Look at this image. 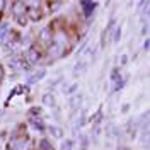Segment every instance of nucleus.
<instances>
[{
	"mask_svg": "<svg viewBox=\"0 0 150 150\" xmlns=\"http://www.w3.org/2000/svg\"><path fill=\"white\" fill-rule=\"evenodd\" d=\"M16 21H17V24H19V26H26V24L29 22V17H28V14H26V16H22V17L16 19Z\"/></svg>",
	"mask_w": 150,
	"mask_h": 150,
	"instance_id": "obj_15",
	"label": "nucleus"
},
{
	"mask_svg": "<svg viewBox=\"0 0 150 150\" xmlns=\"http://www.w3.org/2000/svg\"><path fill=\"white\" fill-rule=\"evenodd\" d=\"M36 45L41 48V50H48V48L53 45V41H51V29H50V28H45L41 33H39Z\"/></svg>",
	"mask_w": 150,
	"mask_h": 150,
	"instance_id": "obj_2",
	"label": "nucleus"
},
{
	"mask_svg": "<svg viewBox=\"0 0 150 150\" xmlns=\"http://www.w3.org/2000/svg\"><path fill=\"white\" fill-rule=\"evenodd\" d=\"M126 131H128L130 138H135V137H137V131H138V121H135V120H130L128 126H126Z\"/></svg>",
	"mask_w": 150,
	"mask_h": 150,
	"instance_id": "obj_7",
	"label": "nucleus"
},
{
	"mask_svg": "<svg viewBox=\"0 0 150 150\" xmlns=\"http://www.w3.org/2000/svg\"><path fill=\"white\" fill-rule=\"evenodd\" d=\"M45 74H46L45 70H39V72H36V74H33V75H31V77L28 79V84H29V85L38 84L39 80H43V77H45Z\"/></svg>",
	"mask_w": 150,
	"mask_h": 150,
	"instance_id": "obj_8",
	"label": "nucleus"
},
{
	"mask_svg": "<svg viewBox=\"0 0 150 150\" xmlns=\"http://www.w3.org/2000/svg\"><path fill=\"white\" fill-rule=\"evenodd\" d=\"M62 150H74V140H65L62 143Z\"/></svg>",
	"mask_w": 150,
	"mask_h": 150,
	"instance_id": "obj_14",
	"label": "nucleus"
},
{
	"mask_svg": "<svg viewBox=\"0 0 150 150\" xmlns=\"http://www.w3.org/2000/svg\"><path fill=\"white\" fill-rule=\"evenodd\" d=\"M38 147H39L38 150H55V147H53V145H51V143H50L48 140H41Z\"/></svg>",
	"mask_w": 150,
	"mask_h": 150,
	"instance_id": "obj_11",
	"label": "nucleus"
},
{
	"mask_svg": "<svg viewBox=\"0 0 150 150\" xmlns=\"http://www.w3.org/2000/svg\"><path fill=\"white\" fill-rule=\"evenodd\" d=\"M77 87H79V85H77V84H74L72 87H70V89H68V94H70V96H74V92L77 91Z\"/></svg>",
	"mask_w": 150,
	"mask_h": 150,
	"instance_id": "obj_17",
	"label": "nucleus"
},
{
	"mask_svg": "<svg viewBox=\"0 0 150 150\" xmlns=\"http://www.w3.org/2000/svg\"><path fill=\"white\" fill-rule=\"evenodd\" d=\"M120 150H126V149H123V147H121V149H120Z\"/></svg>",
	"mask_w": 150,
	"mask_h": 150,
	"instance_id": "obj_24",
	"label": "nucleus"
},
{
	"mask_svg": "<svg viewBox=\"0 0 150 150\" xmlns=\"http://www.w3.org/2000/svg\"><path fill=\"white\" fill-rule=\"evenodd\" d=\"M10 5H12V16H14V19H19V17H22V16L28 14L26 2H12Z\"/></svg>",
	"mask_w": 150,
	"mask_h": 150,
	"instance_id": "obj_3",
	"label": "nucleus"
},
{
	"mask_svg": "<svg viewBox=\"0 0 150 150\" xmlns=\"http://www.w3.org/2000/svg\"><path fill=\"white\" fill-rule=\"evenodd\" d=\"M65 51H67V48L58 46V45H51V46L46 50V53H45V55H48L51 60H55V58H60V56L63 55Z\"/></svg>",
	"mask_w": 150,
	"mask_h": 150,
	"instance_id": "obj_4",
	"label": "nucleus"
},
{
	"mask_svg": "<svg viewBox=\"0 0 150 150\" xmlns=\"http://www.w3.org/2000/svg\"><path fill=\"white\" fill-rule=\"evenodd\" d=\"M51 137H55V138H62V135H63V131H62V128H56V126H46V130Z\"/></svg>",
	"mask_w": 150,
	"mask_h": 150,
	"instance_id": "obj_10",
	"label": "nucleus"
},
{
	"mask_svg": "<svg viewBox=\"0 0 150 150\" xmlns=\"http://www.w3.org/2000/svg\"><path fill=\"white\" fill-rule=\"evenodd\" d=\"M112 24H114V21H111V22H109V26L104 29V33H103V41H101V46H103V48H106V46H108V43L111 41V38H112V29H114V26H112Z\"/></svg>",
	"mask_w": 150,
	"mask_h": 150,
	"instance_id": "obj_6",
	"label": "nucleus"
},
{
	"mask_svg": "<svg viewBox=\"0 0 150 150\" xmlns=\"http://www.w3.org/2000/svg\"><path fill=\"white\" fill-rule=\"evenodd\" d=\"M143 50H145V51H147V50H149V39H147V41H145V43H143Z\"/></svg>",
	"mask_w": 150,
	"mask_h": 150,
	"instance_id": "obj_21",
	"label": "nucleus"
},
{
	"mask_svg": "<svg viewBox=\"0 0 150 150\" xmlns=\"http://www.w3.org/2000/svg\"><path fill=\"white\" fill-rule=\"evenodd\" d=\"M43 55H45V50H41L38 45H33V46H31L28 51H26L24 60L28 62L29 65H34V63H38V62H41Z\"/></svg>",
	"mask_w": 150,
	"mask_h": 150,
	"instance_id": "obj_1",
	"label": "nucleus"
},
{
	"mask_svg": "<svg viewBox=\"0 0 150 150\" xmlns=\"http://www.w3.org/2000/svg\"><path fill=\"white\" fill-rule=\"evenodd\" d=\"M112 33H114V34H112V41H114V43H118V41H120V38H121V28H120V26H116V28L112 29Z\"/></svg>",
	"mask_w": 150,
	"mask_h": 150,
	"instance_id": "obj_13",
	"label": "nucleus"
},
{
	"mask_svg": "<svg viewBox=\"0 0 150 150\" xmlns=\"http://www.w3.org/2000/svg\"><path fill=\"white\" fill-rule=\"evenodd\" d=\"M43 103L48 104V106H53V96H51V94H46V96L43 97Z\"/></svg>",
	"mask_w": 150,
	"mask_h": 150,
	"instance_id": "obj_16",
	"label": "nucleus"
},
{
	"mask_svg": "<svg viewBox=\"0 0 150 150\" xmlns=\"http://www.w3.org/2000/svg\"><path fill=\"white\" fill-rule=\"evenodd\" d=\"M29 125L34 128V130H38V131H45L46 130V126H45V123L41 121L39 118H31L29 120Z\"/></svg>",
	"mask_w": 150,
	"mask_h": 150,
	"instance_id": "obj_9",
	"label": "nucleus"
},
{
	"mask_svg": "<svg viewBox=\"0 0 150 150\" xmlns=\"http://www.w3.org/2000/svg\"><path fill=\"white\" fill-rule=\"evenodd\" d=\"M7 150H12V149H7Z\"/></svg>",
	"mask_w": 150,
	"mask_h": 150,
	"instance_id": "obj_25",
	"label": "nucleus"
},
{
	"mask_svg": "<svg viewBox=\"0 0 150 150\" xmlns=\"http://www.w3.org/2000/svg\"><path fill=\"white\" fill-rule=\"evenodd\" d=\"M4 5H5V2H0V9H4Z\"/></svg>",
	"mask_w": 150,
	"mask_h": 150,
	"instance_id": "obj_23",
	"label": "nucleus"
},
{
	"mask_svg": "<svg viewBox=\"0 0 150 150\" xmlns=\"http://www.w3.org/2000/svg\"><path fill=\"white\" fill-rule=\"evenodd\" d=\"M2 80H4V68L0 67V84H2Z\"/></svg>",
	"mask_w": 150,
	"mask_h": 150,
	"instance_id": "obj_20",
	"label": "nucleus"
},
{
	"mask_svg": "<svg viewBox=\"0 0 150 150\" xmlns=\"http://www.w3.org/2000/svg\"><path fill=\"white\" fill-rule=\"evenodd\" d=\"M120 62H121L123 65H125V63L128 62V56H126V55H123V56H121V60H120Z\"/></svg>",
	"mask_w": 150,
	"mask_h": 150,
	"instance_id": "obj_19",
	"label": "nucleus"
},
{
	"mask_svg": "<svg viewBox=\"0 0 150 150\" xmlns=\"http://www.w3.org/2000/svg\"><path fill=\"white\" fill-rule=\"evenodd\" d=\"M80 101H82V94H75L74 97H70V104L74 108H79L80 106Z\"/></svg>",
	"mask_w": 150,
	"mask_h": 150,
	"instance_id": "obj_12",
	"label": "nucleus"
},
{
	"mask_svg": "<svg viewBox=\"0 0 150 150\" xmlns=\"http://www.w3.org/2000/svg\"><path fill=\"white\" fill-rule=\"evenodd\" d=\"M39 112H41V109H39V108H34V109H31V114H33V116H36V114H39Z\"/></svg>",
	"mask_w": 150,
	"mask_h": 150,
	"instance_id": "obj_18",
	"label": "nucleus"
},
{
	"mask_svg": "<svg viewBox=\"0 0 150 150\" xmlns=\"http://www.w3.org/2000/svg\"><path fill=\"white\" fill-rule=\"evenodd\" d=\"M80 7L84 10V17H91L94 14V10L97 9V4L91 2V0H84V2H80Z\"/></svg>",
	"mask_w": 150,
	"mask_h": 150,
	"instance_id": "obj_5",
	"label": "nucleus"
},
{
	"mask_svg": "<svg viewBox=\"0 0 150 150\" xmlns=\"http://www.w3.org/2000/svg\"><path fill=\"white\" fill-rule=\"evenodd\" d=\"M128 109H130V106H123V109H121V112H126V111H128Z\"/></svg>",
	"mask_w": 150,
	"mask_h": 150,
	"instance_id": "obj_22",
	"label": "nucleus"
}]
</instances>
